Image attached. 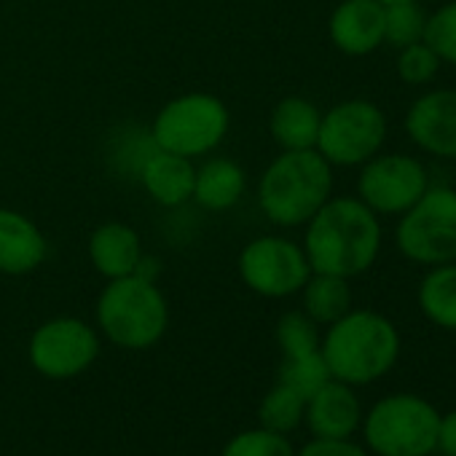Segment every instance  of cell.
<instances>
[{"instance_id": "cell-27", "label": "cell", "mask_w": 456, "mask_h": 456, "mask_svg": "<svg viewBox=\"0 0 456 456\" xmlns=\"http://www.w3.org/2000/svg\"><path fill=\"white\" fill-rule=\"evenodd\" d=\"M443 62L456 65V4L440 9L432 20H427L421 38Z\"/></svg>"}, {"instance_id": "cell-29", "label": "cell", "mask_w": 456, "mask_h": 456, "mask_svg": "<svg viewBox=\"0 0 456 456\" xmlns=\"http://www.w3.org/2000/svg\"><path fill=\"white\" fill-rule=\"evenodd\" d=\"M298 456H368L360 445L344 440H333V437H317L312 443L304 445V451Z\"/></svg>"}, {"instance_id": "cell-1", "label": "cell", "mask_w": 456, "mask_h": 456, "mask_svg": "<svg viewBox=\"0 0 456 456\" xmlns=\"http://www.w3.org/2000/svg\"><path fill=\"white\" fill-rule=\"evenodd\" d=\"M381 228L373 209L357 199H328L306 232V261L314 274L354 277L379 256Z\"/></svg>"}, {"instance_id": "cell-22", "label": "cell", "mask_w": 456, "mask_h": 456, "mask_svg": "<svg viewBox=\"0 0 456 456\" xmlns=\"http://www.w3.org/2000/svg\"><path fill=\"white\" fill-rule=\"evenodd\" d=\"M304 413H306V400H304L296 389H290V387H285V384H280V381H277V387L264 397V403H261V408H258L261 427L274 429V432H282V435L293 432V429L301 424Z\"/></svg>"}, {"instance_id": "cell-12", "label": "cell", "mask_w": 456, "mask_h": 456, "mask_svg": "<svg viewBox=\"0 0 456 456\" xmlns=\"http://www.w3.org/2000/svg\"><path fill=\"white\" fill-rule=\"evenodd\" d=\"M411 140L443 159H456V89L429 92L413 102L405 118Z\"/></svg>"}, {"instance_id": "cell-5", "label": "cell", "mask_w": 456, "mask_h": 456, "mask_svg": "<svg viewBox=\"0 0 456 456\" xmlns=\"http://www.w3.org/2000/svg\"><path fill=\"white\" fill-rule=\"evenodd\" d=\"M437 411L416 395L384 397L365 421V440L379 456H427L437 448Z\"/></svg>"}, {"instance_id": "cell-18", "label": "cell", "mask_w": 456, "mask_h": 456, "mask_svg": "<svg viewBox=\"0 0 456 456\" xmlns=\"http://www.w3.org/2000/svg\"><path fill=\"white\" fill-rule=\"evenodd\" d=\"M320 121L322 116L309 100L288 97L272 113V137L285 151H309L317 148Z\"/></svg>"}, {"instance_id": "cell-20", "label": "cell", "mask_w": 456, "mask_h": 456, "mask_svg": "<svg viewBox=\"0 0 456 456\" xmlns=\"http://www.w3.org/2000/svg\"><path fill=\"white\" fill-rule=\"evenodd\" d=\"M304 290V309L317 325H333L341 320L352 306V293L344 277L333 274H314L306 280Z\"/></svg>"}, {"instance_id": "cell-31", "label": "cell", "mask_w": 456, "mask_h": 456, "mask_svg": "<svg viewBox=\"0 0 456 456\" xmlns=\"http://www.w3.org/2000/svg\"><path fill=\"white\" fill-rule=\"evenodd\" d=\"M379 4H384V6H392V4H411V0H379Z\"/></svg>"}, {"instance_id": "cell-30", "label": "cell", "mask_w": 456, "mask_h": 456, "mask_svg": "<svg viewBox=\"0 0 456 456\" xmlns=\"http://www.w3.org/2000/svg\"><path fill=\"white\" fill-rule=\"evenodd\" d=\"M437 448L445 456H456V411L440 419V427H437Z\"/></svg>"}, {"instance_id": "cell-10", "label": "cell", "mask_w": 456, "mask_h": 456, "mask_svg": "<svg viewBox=\"0 0 456 456\" xmlns=\"http://www.w3.org/2000/svg\"><path fill=\"white\" fill-rule=\"evenodd\" d=\"M240 274L250 290L266 298H282L298 293L306 285L312 266L306 253L290 240L264 237L242 250Z\"/></svg>"}, {"instance_id": "cell-24", "label": "cell", "mask_w": 456, "mask_h": 456, "mask_svg": "<svg viewBox=\"0 0 456 456\" xmlns=\"http://www.w3.org/2000/svg\"><path fill=\"white\" fill-rule=\"evenodd\" d=\"M424 28L427 17L416 6V0H411V4H392L384 12V41H389L392 46L405 49L411 44H419L424 38Z\"/></svg>"}, {"instance_id": "cell-3", "label": "cell", "mask_w": 456, "mask_h": 456, "mask_svg": "<svg viewBox=\"0 0 456 456\" xmlns=\"http://www.w3.org/2000/svg\"><path fill=\"white\" fill-rule=\"evenodd\" d=\"M330 164L317 148L285 151L261 177L258 201L264 215L277 225H301L330 199Z\"/></svg>"}, {"instance_id": "cell-21", "label": "cell", "mask_w": 456, "mask_h": 456, "mask_svg": "<svg viewBox=\"0 0 456 456\" xmlns=\"http://www.w3.org/2000/svg\"><path fill=\"white\" fill-rule=\"evenodd\" d=\"M419 304L432 322L456 330V266L443 264L437 272H432L421 282Z\"/></svg>"}, {"instance_id": "cell-16", "label": "cell", "mask_w": 456, "mask_h": 456, "mask_svg": "<svg viewBox=\"0 0 456 456\" xmlns=\"http://www.w3.org/2000/svg\"><path fill=\"white\" fill-rule=\"evenodd\" d=\"M140 180H142L145 191L153 196V201H159L164 207H180L188 199H193L196 169H193L191 159L156 148V153H151L142 161Z\"/></svg>"}, {"instance_id": "cell-4", "label": "cell", "mask_w": 456, "mask_h": 456, "mask_svg": "<svg viewBox=\"0 0 456 456\" xmlns=\"http://www.w3.org/2000/svg\"><path fill=\"white\" fill-rule=\"evenodd\" d=\"M102 333L121 349L153 346L169 322V309L156 282L129 274L110 280L97 301Z\"/></svg>"}, {"instance_id": "cell-19", "label": "cell", "mask_w": 456, "mask_h": 456, "mask_svg": "<svg viewBox=\"0 0 456 456\" xmlns=\"http://www.w3.org/2000/svg\"><path fill=\"white\" fill-rule=\"evenodd\" d=\"M245 193V172L232 159H212L196 172L193 199L204 209H228Z\"/></svg>"}, {"instance_id": "cell-7", "label": "cell", "mask_w": 456, "mask_h": 456, "mask_svg": "<svg viewBox=\"0 0 456 456\" xmlns=\"http://www.w3.org/2000/svg\"><path fill=\"white\" fill-rule=\"evenodd\" d=\"M228 132V110L212 94H183L167 102L153 121V142L161 151L193 159L217 148Z\"/></svg>"}, {"instance_id": "cell-8", "label": "cell", "mask_w": 456, "mask_h": 456, "mask_svg": "<svg viewBox=\"0 0 456 456\" xmlns=\"http://www.w3.org/2000/svg\"><path fill=\"white\" fill-rule=\"evenodd\" d=\"M384 113L365 100H349L328 110L320 121L317 151L328 164L352 167L368 161L384 142Z\"/></svg>"}, {"instance_id": "cell-23", "label": "cell", "mask_w": 456, "mask_h": 456, "mask_svg": "<svg viewBox=\"0 0 456 456\" xmlns=\"http://www.w3.org/2000/svg\"><path fill=\"white\" fill-rule=\"evenodd\" d=\"M330 370L328 362L322 357V349L309 352V354H296V357H285L282 368H280V384L296 389L304 400H309L320 387H325L330 381Z\"/></svg>"}, {"instance_id": "cell-15", "label": "cell", "mask_w": 456, "mask_h": 456, "mask_svg": "<svg viewBox=\"0 0 456 456\" xmlns=\"http://www.w3.org/2000/svg\"><path fill=\"white\" fill-rule=\"evenodd\" d=\"M46 258L41 228L14 209H0V272L30 274Z\"/></svg>"}, {"instance_id": "cell-2", "label": "cell", "mask_w": 456, "mask_h": 456, "mask_svg": "<svg viewBox=\"0 0 456 456\" xmlns=\"http://www.w3.org/2000/svg\"><path fill=\"white\" fill-rule=\"evenodd\" d=\"M333 379L344 384H370L384 376L400 349L397 330L373 312H346L336 320L320 346Z\"/></svg>"}, {"instance_id": "cell-17", "label": "cell", "mask_w": 456, "mask_h": 456, "mask_svg": "<svg viewBox=\"0 0 456 456\" xmlns=\"http://www.w3.org/2000/svg\"><path fill=\"white\" fill-rule=\"evenodd\" d=\"M89 258H92L94 269L108 280L129 277L137 272V266L142 261L140 237L132 225L105 223L89 240Z\"/></svg>"}, {"instance_id": "cell-13", "label": "cell", "mask_w": 456, "mask_h": 456, "mask_svg": "<svg viewBox=\"0 0 456 456\" xmlns=\"http://www.w3.org/2000/svg\"><path fill=\"white\" fill-rule=\"evenodd\" d=\"M384 12L379 0H344L330 17L333 44L352 57L370 54L384 41Z\"/></svg>"}, {"instance_id": "cell-14", "label": "cell", "mask_w": 456, "mask_h": 456, "mask_svg": "<svg viewBox=\"0 0 456 456\" xmlns=\"http://www.w3.org/2000/svg\"><path fill=\"white\" fill-rule=\"evenodd\" d=\"M306 421L309 429L317 437H333L344 440L349 437L357 424H360V403L349 384L330 379L325 387H320L309 400H306Z\"/></svg>"}, {"instance_id": "cell-25", "label": "cell", "mask_w": 456, "mask_h": 456, "mask_svg": "<svg viewBox=\"0 0 456 456\" xmlns=\"http://www.w3.org/2000/svg\"><path fill=\"white\" fill-rule=\"evenodd\" d=\"M223 456H296V453L282 432L261 427L234 435L225 443Z\"/></svg>"}, {"instance_id": "cell-6", "label": "cell", "mask_w": 456, "mask_h": 456, "mask_svg": "<svg viewBox=\"0 0 456 456\" xmlns=\"http://www.w3.org/2000/svg\"><path fill=\"white\" fill-rule=\"evenodd\" d=\"M397 248L427 266L456 261V191L427 188L397 225Z\"/></svg>"}, {"instance_id": "cell-28", "label": "cell", "mask_w": 456, "mask_h": 456, "mask_svg": "<svg viewBox=\"0 0 456 456\" xmlns=\"http://www.w3.org/2000/svg\"><path fill=\"white\" fill-rule=\"evenodd\" d=\"M437 65H440V57L424 41H419V44H411L400 52L397 73L408 84H427L437 73Z\"/></svg>"}, {"instance_id": "cell-9", "label": "cell", "mask_w": 456, "mask_h": 456, "mask_svg": "<svg viewBox=\"0 0 456 456\" xmlns=\"http://www.w3.org/2000/svg\"><path fill=\"white\" fill-rule=\"evenodd\" d=\"M100 354L97 333L76 317L44 322L30 338V362L46 379H73Z\"/></svg>"}, {"instance_id": "cell-11", "label": "cell", "mask_w": 456, "mask_h": 456, "mask_svg": "<svg viewBox=\"0 0 456 456\" xmlns=\"http://www.w3.org/2000/svg\"><path fill=\"white\" fill-rule=\"evenodd\" d=\"M427 191V172L411 156H381L360 175V196L373 212H405Z\"/></svg>"}, {"instance_id": "cell-26", "label": "cell", "mask_w": 456, "mask_h": 456, "mask_svg": "<svg viewBox=\"0 0 456 456\" xmlns=\"http://www.w3.org/2000/svg\"><path fill=\"white\" fill-rule=\"evenodd\" d=\"M277 341H280L285 357L317 352L320 349L317 322L312 317H306L304 312H290L277 325Z\"/></svg>"}]
</instances>
